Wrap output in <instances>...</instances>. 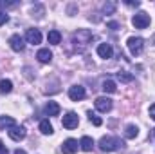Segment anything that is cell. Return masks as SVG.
Returning a JSON list of instances; mask_svg holds the SVG:
<instances>
[{"mask_svg":"<svg viewBox=\"0 0 155 154\" xmlns=\"http://www.w3.org/2000/svg\"><path fill=\"white\" fill-rule=\"evenodd\" d=\"M137 134H139V129H137V125H128V127H126V131H124V136H126L128 140L135 138Z\"/></svg>","mask_w":155,"mask_h":154,"instance_id":"ac0fdd59","label":"cell"},{"mask_svg":"<svg viewBox=\"0 0 155 154\" xmlns=\"http://www.w3.org/2000/svg\"><path fill=\"white\" fill-rule=\"evenodd\" d=\"M117 76H119V80H123V82H130V80H132V75H128L126 71H121V73H117Z\"/></svg>","mask_w":155,"mask_h":154,"instance_id":"7402d4cb","label":"cell"},{"mask_svg":"<svg viewBox=\"0 0 155 154\" xmlns=\"http://www.w3.org/2000/svg\"><path fill=\"white\" fill-rule=\"evenodd\" d=\"M79 145H81V149H83L85 152H90L92 147H94V140H92L90 136H83V138L79 140Z\"/></svg>","mask_w":155,"mask_h":154,"instance_id":"5bb4252c","label":"cell"},{"mask_svg":"<svg viewBox=\"0 0 155 154\" xmlns=\"http://www.w3.org/2000/svg\"><path fill=\"white\" fill-rule=\"evenodd\" d=\"M40 132H41V134H52V132H54V129H52V125L49 123V120H41V121H40Z\"/></svg>","mask_w":155,"mask_h":154,"instance_id":"e0dca14e","label":"cell"},{"mask_svg":"<svg viewBox=\"0 0 155 154\" xmlns=\"http://www.w3.org/2000/svg\"><path fill=\"white\" fill-rule=\"evenodd\" d=\"M78 140H74V138H69V140H65L63 142V145H61V151H63V154H74L78 151Z\"/></svg>","mask_w":155,"mask_h":154,"instance_id":"9c48e42d","label":"cell"},{"mask_svg":"<svg viewBox=\"0 0 155 154\" xmlns=\"http://www.w3.org/2000/svg\"><path fill=\"white\" fill-rule=\"evenodd\" d=\"M47 40H49V44H52V45H58V44L61 42V33H60V31H56V29H52V31H49Z\"/></svg>","mask_w":155,"mask_h":154,"instance_id":"9a60e30c","label":"cell"},{"mask_svg":"<svg viewBox=\"0 0 155 154\" xmlns=\"http://www.w3.org/2000/svg\"><path fill=\"white\" fill-rule=\"evenodd\" d=\"M69 98L74 100V102L83 100V98H85V87H81V85H72V87L69 89Z\"/></svg>","mask_w":155,"mask_h":154,"instance_id":"ba28073f","label":"cell"},{"mask_svg":"<svg viewBox=\"0 0 155 154\" xmlns=\"http://www.w3.org/2000/svg\"><path fill=\"white\" fill-rule=\"evenodd\" d=\"M108 27H112V29H116V27H119V26H117L116 22H110V24H108Z\"/></svg>","mask_w":155,"mask_h":154,"instance_id":"83f0119b","label":"cell"},{"mask_svg":"<svg viewBox=\"0 0 155 154\" xmlns=\"http://www.w3.org/2000/svg\"><path fill=\"white\" fill-rule=\"evenodd\" d=\"M96 109L99 111V113H108L110 109H112V100L110 98H107V96H99V98H96Z\"/></svg>","mask_w":155,"mask_h":154,"instance_id":"277c9868","label":"cell"},{"mask_svg":"<svg viewBox=\"0 0 155 154\" xmlns=\"http://www.w3.org/2000/svg\"><path fill=\"white\" fill-rule=\"evenodd\" d=\"M114 11V4H108V5H105V13H112Z\"/></svg>","mask_w":155,"mask_h":154,"instance_id":"cb8c5ba5","label":"cell"},{"mask_svg":"<svg viewBox=\"0 0 155 154\" xmlns=\"http://www.w3.org/2000/svg\"><path fill=\"white\" fill-rule=\"evenodd\" d=\"M25 38L29 44H33V45H38L40 42H41V33H40L38 29H27V33H25Z\"/></svg>","mask_w":155,"mask_h":154,"instance_id":"8fae6325","label":"cell"},{"mask_svg":"<svg viewBox=\"0 0 155 154\" xmlns=\"http://www.w3.org/2000/svg\"><path fill=\"white\" fill-rule=\"evenodd\" d=\"M7 20H9V16H7V15H5L4 11H0V26H4V24H5Z\"/></svg>","mask_w":155,"mask_h":154,"instance_id":"603a6c76","label":"cell"},{"mask_svg":"<svg viewBox=\"0 0 155 154\" xmlns=\"http://www.w3.org/2000/svg\"><path fill=\"white\" fill-rule=\"evenodd\" d=\"M119 147H123V142L117 140V138L103 136V138L99 140V149H101L103 152H112V151H116V149H119Z\"/></svg>","mask_w":155,"mask_h":154,"instance_id":"6da1fadb","label":"cell"},{"mask_svg":"<svg viewBox=\"0 0 155 154\" xmlns=\"http://www.w3.org/2000/svg\"><path fill=\"white\" fill-rule=\"evenodd\" d=\"M0 154H9V152H7V149L4 147V143H2V142H0Z\"/></svg>","mask_w":155,"mask_h":154,"instance_id":"484cf974","label":"cell"},{"mask_svg":"<svg viewBox=\"0 0 155 154\" xmlns=\"http://www.w3.org/2000/svg\"><path fill=\"white\" fill-rule=\"evenodd\" d=\"M15 154H27V152H25L24 149H16V151H15Z\"/></svg>","mask_w":155,"mask_h":154,"instance_id":"4316f807","label":"cell"},{"mask_svg":"<svg viewBox=\"0 0 155 154\" xmlns=\"http://www.w3.org/2000/svg\"><path fill=\"white\" fill-rule=\"evenodd\" d=\"M103 91H105V93H110V94L116 93L117 91L116 82H112V80H105V82H103Z\"/></svg>","mask_w":155,"mask_h":154,"instance_id":"d6986e66","label":"cell"},{"mask_svg":"<svg viewBox=\"0 0 155 154\" xmlns=\"http://www.w3.org/2000/svg\"><path fill=\"white\" fill-rule=\"evenodd\" d=\"M13 91V82L11 80H0V93H11Z\"/></svg>","mask_w":155,"mask_h":154,"instance_id":"ffe728a7","label":"cell"},{"mask_svg":"<svg viewBox=\"0 0 155 154\" xmlns=\"http://www.w3.org/2000/svg\"><path fill=\"white\" fill-rule=\"evenodd\" d=\"M153 40H155V37H153Z\"/></svg>","mask_w":155,"mask_h":154,"instance_id":"f1b7e54d","label":"cell"},{"mask_svg":"<svg viewBox=\"0 0 155 154\" xmlns=\"http://www.w3.org/2000/svg\"><path fill=\"white\" fill-rule=\"evenodd\" d=\"M126 45H128L130 53H132L134 56H137V54H141V53H143V47H144V40L139 38V37H132V38H128Z\"/></svg>","mask_w":155,"mask_h":154,"instance_id":"7a4b0ae2","label":"cell"},{"mask_svg":"<svg viewBox=\"0 0 155 154\" xmlns=\"http://www.w3.org/2000/svg\"><path fill=\"white\" fill-rule=\"evenodd\" d=\"M15 125L16 123H15V120L11 116H0V129H11Z\"/></svg>","mask_w":155,"mask_h":154,"instance_id":"2e32d148","label":"cell"},{"mask_svg":"<svg viewBox=\"0 0 155 154\" xmlns=\"http://www.w3.org/2000/svg\"><path fill=\"white\" fill-rule=\"evenodd\" d=\"M45 114L47 116H58L60 114V105L56 102H47L45 105Z\"/></svg>","mask_w":155,"mask_h":154,"instance_id":"4fadbf2b","label":"cell"},{"mask_svg":"<svg viewBox=\"0 0 155 154\" xmlns=\"http://www.w3.org/2000/svg\"><path fill=\"white\" fill-rule=\"evenodd\" d=\"M9 45H11V49H13L15 53H22V51H24V47H25L24 38H22L20 35H13V37L9 38Z\"/></svg>","mask_w":155,"mask_h":154,"instance_id":"52a82bcc","label":"cell"},{"mask_svg":"<svg viewBox=\"0 0 155 154\" xmlns=\"http://www.w3.org/2000/svg\"><path fill=\"white\" fill-rule=\"evenodd\" d=\"M150 118H152V120H155V103L150 107Z\"/></svg>","mask_w":155,"mask_h":154,"instance_id":"d4e9b609","label":"cell"},{"mask_svg":"<svg viewBox=\"0 0 155 154\" xmlns=\"http://www.w3.org/2000/svg\"><path fill=\"white\" fill-rule=\"evenodd\" d=\"M150 15H146L144 11H141V13H137V15H134V18H132V24L137 27V29H146L148 26H150Z\"/></svg>","mask_w":155,"mask_h":154,"instance_id":"3957f363","label":"cell"},{"mask_svg":"<svg viewBox=\"0 0 155 154\" xmlns=\"http://www.w3.org/2000/svg\"><path fill=\"white\" fill-rule=\"evenodd\" d=\"M88 118H90V121H92V123H94L96 127H99V125L103 123V121H101V118H99V116L96 114V113H92V111L88 113Z\"/></svg>","mask_w":155,"mask_h":154,"instance_id":"44dd1931","label":"cell"},{"mask_svg":"<svg viewBox=\"0 0 155 154\" xmlns=\"http://www.w3.org/2000/svg\"><path fill=\"white\" fill-rule=\"evenodd\" d=\"M63 127L65 129H76L78 123H79V118H78L76 113H67V114L63 116Z\"/></svg>","mask_w":155,"mask_h":154,"instance_id":"8992f818","label":"cell"},{"mask_svg":"<svg viewBox=\"0 0 155 154\" xmlns=\"http://www.w3.org/2000/svg\"><path fill=\"white\" fill-rule=\"evenodd\" d=\"M97 54H99L101 58L108 60V58H112L114 49H112V45H110V44H99V45H97Z\"/></svg>","mask_w":155,"mask_h":154,"instance_id":"30bf717a","label":"cell"},{"mask_svg":"<svg viewBox=\"0 0 155 154\" xmlns=\"http://www.w3.org/2000/svg\"><path fill=\"white\" fill-rule=\"evenodd\" d=\"M36 58H38V62H41V64H49L52 60V53L49 49H40L38 53H36Z\"/></svg>","mask_w":155,"mask_h":154,"instance_id":"7c38bea8","label":"cell"},{"mask_svg":"<svg viewBox=\"0 0 155 154\" xmlns=\"http://www.w3.org/2000/svg\"><path fill=\"white\" fill-rule=\"evenodd\" d=\"M9 138H11L13 142L24 140V138H25V127H24V125H15V127H11V129H9Z\"/></svg>","mask_w":155,"mask_h":154,"instance_id":"5b68a950","label":"cell"}]
</instances>
